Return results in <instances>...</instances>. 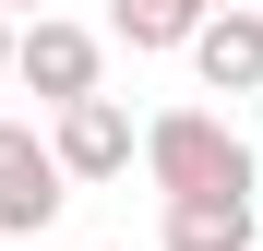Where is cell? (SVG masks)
Here are the masks:
<instances>
[{"instance_id": "1", "label": "cell", "mask_w": 263, "mask_h": 251, "mask_svg": "<svg viewBox=\"0 0 263 251\" xmlns=\"http://www.w3.org/2000/svg\"><path fill=\"white\" fill-rule=\"evenodd\" d=\"M144 180L156 191H251V144L228 132L215 108H167V120H144Z\"/></svg>"}, {"instance_id": "2", "label": "cell", "mask_w": 263, "mask_h": 251, "mask_svg": "<svg viewBox=\"0 0 263 251\" xmlns=\"http://www.w3.org/2000/svg\"><path fill=\"white\" fill-rule=\"evenodd\" d=\"M12 84H24L36 108H60V96H96V84H108V36H96V24H60V12L12 24Z\"/></svg>"}, {"instance_id": "3", "label": "cell", "mask_w": 263, "mask_h": 251, "mask_svg": "<svg viewBox=\"0 0 263 251\" xmlns=\"http://www.w3.org/2000/svg\"><path fill=\"white\" fill-rule=\"evenodd\" d=\"M60 203H72V180H60L48 132L36 120H0V239H48Z\"/></svg>"}, {"instance_id": "4", "label": "cell", "mask_w": 263, "mask_h": 251, "mask_svg": "<svg viewBox=\"0 0 263 251\" xmlns=\"http://www.w3.org/2000/svg\"><path fill=\"white\" fill-rule=\"evenodd\" d=\"M132 144H144V132H132V108L108 96V84L48 108V156H60V180H120V167H132Z\"/></svg>"}, {"instance_id": "5", "label": "cell", "mask_w": 263, "mask_h": 251, "mask_svg": "<svg viewBox=\"0 0 263 251\" xmlns=\"http://www.w3.org/2000/svg\"><path fill=\"white\" fill-rule=\"evenodd\" d=\"M192 72L215 84V96H263V12L251 0H215V12L192 24Z\"/></svg>"}, {"instance_id": "6", "label": "cell", "mask_w": 263, "mask_h": 251, "mask_svg": "<svg viewBox=\"0 0 263 251\" xmlns=\"http://www.w3.org/2000/svg\"><path fill=\"white\" fill-rule=\"evenodd\" d=\"M156 251H251V191H167Z\"/></svg>"}, {"instance_id": "7", "label": "cell", "mask_w": 263, "mask_h": 251, "mask_svg": "<svg viewBox=\"0 0 263 251\" xmlns=\"http://www.w3.org/2000/svg\"><path fill=\"white\" fill-rule=\"evenodd\" d=\"M203 0H108V36L120 48H192Z\"/></svg>"}, {"instance_id": "8", "label": "cell", "mask_w": 263, "mask_h": 251, "mask_svg": "<svg viewBox=\"0 0 263 251\" xmlns=\"http://www.w3.org/2000/svg\"><path fill=\"white\" fill-rule=\"evenodd\" d=\"M0 84H12V12H0Z\"/></svg>"}, {"instance_id": "9", "label": "cell", "mask_w": 263, "mask_h": 251, "mask_svg": "<svg viewBox=\"0 0 263 251\" xmlns=\"http://www.w3.org/2000/svg\"><path fill=\"white\" fill-rule=\"evenodd\" d=\"M0 12H36V0H0Z\"/></svg>"}, {"instance_id": "10", "label": "cell", "mask_w": 263, "mask_h": 251, "mask_svg": "<svg viewBox=\"0 0 263 251\" xmlns=\"http://www.w3.org/2000/svg\"><path fill=\"white\" fill-rule=\"evenodd\" d=\"M0 251H36V239H0Z\"/></svg>"}, {"instance_id": "11", "label": "cell", "mask_w": 263, "mask_h": 251, "mask_svg": "<svg viewBox=\"0 0 263 251\" xmlns=\"http://www.w3.org/2000/svg\"><path fill=\"white\" fill-rule=\"evenodd\" d=\"M203 12H215V0H203Z\"/></svg>"}]
</instances>
